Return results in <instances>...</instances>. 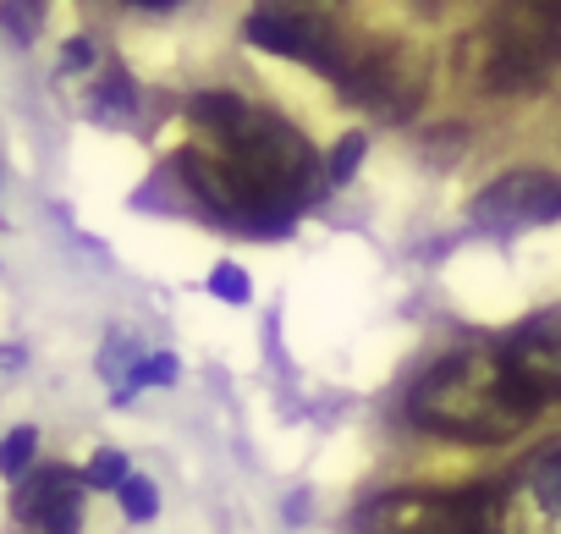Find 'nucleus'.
<instances>
[{
    "instance_id": "obj_1",
    "label": "nucleus",
    "mask_w": 561,
    "mask_h": 534,
    "mask_svg": "<svg viewBox=\"0 0 561 534\" xmlns=\"http://www.w3.org/2000/svg\"><path fill=\"white\" fill-rule=\"evenodd\" d=\"M193 122L198 144L176 160V171L187 193L237 231H287L331 188V166H320L309 138L264 105L237 94H198Z\"/></svg>"
},
{
    "instance_id": "obj_2",
    "label": "nucleus",
    "mask_w": 561,
    "mask_h": 534,
    "mask_svg": "<svg viewBox=\"0 0 561 534\" xmlns=\"http://www.w3.org/2000/svg\"><path fill=\"white\" fill-rule=\"evenodd\" d=\"M539 413V397L512 370L506 348H462L430 364L408 391V419L430 435L468 441V446H501L523 435Z\"/></svg>"
},
{
    "instance_id": "obj_3",
    "label": "nucleus",
    "mask_w": 561,
    "mask_h": 534,
    "mask_svg": "<svg viewBox=\"0 0 561 534\" xmlns=\"http://www.w3.org/2000/svg\"><path fill=\"white\" fill-rule=\"evenodd\" d=\"M561 67V0H501L479 34V78L495 94L539 89Z\"/></svg>"
},
{
    "instance_id": "obj_4",
    "label": "nucleus",
    "mask_w": 561,
    "mask_h": 534,
    "mask_svg": "<svg viewBox=\"0 0 561 534\" xmlns=\"http://www.w3.org/2000/svg\"><path fill=\"white\" fill-rule=\"evenodd\" d=\"M342 29H347V0H253L248 45H259L270 56H293L304 67H320L342 83L353 72Z\"/></svg>"
},
{
    "instance_id": "obj_5",
    "label": "nucleus",
    "mask_w": 561,
    "mask_h": 534,
    "mask_svg": "<svg viewBox=\"0 0 561 534\" xmlns=\"http://www.w3.org/2000/svg\"><path fill=\"white\" fill-rule=\"evenodd\" d=\"M490 534H561V446L534 452L490 490Z\"/></svg>"
},
{
    "instance_id": "obj_6",
    "label": "nucleus",
    "mask_w": 561,
    "mask_h": 534,
    "mask_svg": "<svg viewBox=\"0 0 561 534\" xmlns=\"http://www.w3.org/2000/svg\"><path fill=\"white\" fill-rule=\"evenodd\" d=\"M430 83V61L408 45H380L369 56H353V72L342 78V94L380 111V116H408L424 100Z\"/></svg>"
},
{
    "instance_id": "obj_7",
    "label": "nucleus",
    "mask_w": 561,
    "mask_h": 534,
    "mask_svg": "<svg viewBox=\"0 0 561 534\" xmlns=\"http://www.w3.org/2000/svg\"><path fill=\"white\" fill-rule=\"evenodd\" d=\"M561 215V177L550 171H506L473 198V226L490 237H512Z\"/></svg>"
},
{
    "instance_id": "obj_8",
    "label": "nucleus",
    "mask_w": 561,
    "mask_h": 534,
    "mask_svg": "<svg viewBox=\"0 0 561 534\" xmlns=\"http://www.w3.org/2000/svg\"><path fill=\"white\" fill-rule=\"evenodd\" d=\"M501 348H506L512 370L523 375V386L539 397V408L561 402V304L528 315Z\"/></svg>"
},
{
    "instance_id": "obj_9",
    "label": "nucleus",
    "mask_w": 561,
    "mask_h": 534,
    "mask_svg": "<svg viewBox=\"0 0 561 534\" xmlns=\"http://www.w3.org/2000/svg\"><path fill=\"white\" fill-rule=\"evenodd\" d=\"M83 485L78 474L67 468H45L39 479H28L18 490V518H28L39 534H78L83 523Z\"/></svg>"
},
{
    "instance_id": "obj_10",
    "label": "nucleus",
    "mask_w": 561,
    "mask_h": 534,
    "mask_svg": "<svg viewBox=\"0 0 561 534\" xmlns=\"http://www.w3.org/2000/svg\"><path fill=\"white\" fill-rule=\"evenodd\" d=\"M138 111V89L122 67H100V83H94V116L100 122H133Z\"/></svg>"
},
{
    "instance_id": "obj_11",
    "label": "nucleus",
    "mask_w": 561,
    "mask_h": 534,
    "mask_svg": "<svg viewBox=\"0 0 561 534\" xmlns=\"http://www.w3.org/2000/svg\"><path fill=\"white\" fill-rule=\"evenodd\" d=\"M116 496H122V512H127L133 523H149V518H154V507H160V501H154V485H149L144 474H133Z\"/></svg>"
},
{
    "instance_id": "obj_12",
    "label": "nucleus",
    "mask_w": 561,
    "mask_h": 534,
    "mask_svg": "<svg viewBox=\"0 0 561 534\" xmlns=\"http://www.w3.org/2000/svg\"><path fill=\"white\" fill-rule=\"evenodd\" d=\"M89 490H122L133 474H127V463H122V452H100L94 463H89Z\"/></svg>"
},
{
    "instance_id": "obj_13",
    "label": "nucleus",
    "mask_w": 561,
    "mask_h": 534,
    "mask_svg": "<svg viewBox=\"0 0 561 534\" xmlns=\"http://www.w3.org/2000/svg\"><path fill=\"white\" fill-rule=\"evenodd\" d=\"M34 441H39V435H34L28 424H18V430L7 435V446H0V468H7L12 479H23V468H28V457H34Z\"/></svg>"
},
{
    "instance_id": "obj_14",
    "label": "nucleus",
    "mask_w": 561,
    "mask_h": 534,
    "mask_svg": "<svg viewBox=\"0 0 561 534\" xmlns=\"http://www.w3.org/2000/svg\"><path fill=\"white\" fill-rule=\"evenodd\" d=\"M364 149H369V144H364V133H347V138L336 144V155H331V188H336V182H347V177L364 166Z\"/></svg>"
},
{
    "instance_id": "obj_15",
    "label": "nucleus",
    "mask_w": 561,
    "mask_h": 534,
    "mask_svg": "<svg viewBox=\"0 0 561 534\" xmlns=\"http://www.w3.org/2000/svg\"><path fill=\"white\" fill-rule=\"evenodd\" d=\"M34 29H39V0H7V34L18 45H28Z\"/></svg>"
},
{
    "instance_id": "obj_16",
    "label": "nucleus",
    "mask_w": 561,
    "mask_h": 534,
    "mask_svg": "<svg viewBox=\"0 0 561 534\" xmlns=\"http://www.w3.org/2000/svg\"><path fill=\"white\" fill-rule=\"evenodd\" d=\"M209 293L226 298V304H248V276L237 271V264H215V271H209Z\"/></svg>"
},
{
    "instance_id": "obj_17",
    "label": "nucleus",
    "mask_w": 561,
    "mask_h": 534,
    "mask_svg": "<svg viewBox=\"0 0 561 534\" xmlns=\"http://www.w3.org/2000/svg\"><path fill=\"white\" fill-rule=\"evenodd\" d=\"M133 7H176V0H133Z\"/></svg>"
}]
</instances>
